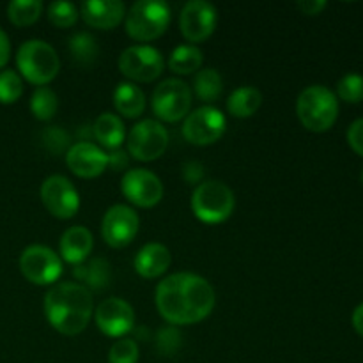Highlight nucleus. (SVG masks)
Instances as JSON below:
<instances>
[{
  "label": "nucleus",
  "instance_id": "2eb2a0df",
  "mask_svg": "<svg viewBox=\"0 0 363 363\" xmlns=\"http://www.w3.org/2000/svg\"><path fill=\"white\" fill-rule=\"evenodd\" d=\"M216 9L204 0H190L179 14L181 34L190 43H202L213 35L216 28Z\"/></svg>",
  "mask_w": 363,
  "mask_h": 363
},
{
  "label": "nucleus",
  "instance_id": "dca6fc26",
  "mask_svg": "<svg viewBox=\"0 0 363 363\" xmlns=\"http://www.w3.org/2000/svg\"><path fill=\"white\" fill-rule=\"evenodd\" d=\"M96 326L112 339H123L133 330L135 311L121 298H106L94 311Z\"/></svg>",
  "mask_w": 363,
  "mask_h": 363
},
{
  "label": "nucleus",
  "instance_id": "f704fd0d",
  "mask_svg": "<svg viewBox=\"0 0 363 363\" xmlns=\"http://www.w3.org/2000/svg\"><path fill=\"white\" fill-rule=\"evenodd\" d=\"M325 7V0H301V2H298V9L303 14H307V16H315V14L321 13Z\"/></svg>",
  "mask_w": 363,
  "mask_h": 363
},
{
  "label": "nucleus",
  "instance_id": "423d86ee",
  "mask_svg": "<svg viewBox=\"0 0 363 363\" xmlns=\"http://www.w3.org/2000/svg\"><path fill=\"white\" fill-rule=\"evenodd\" d=\"M170 23V7L162 0H138L126 14V32L138 43H149L163 35Z\"/></svg>",
  "mask_w": 363,
  "mask_h": 363
},
{
  "label": "nucleus",
  "instance_id": "72a5a7b5",
  "mask_svg": "<svg viewBox=\"0 0 363 363\" xmlns=\"http://www.w3.org/2000/svg\"><path fill=\"white\" fill-rule=\"evenodd\" d=\"M347 142L357 155L363 156V117L357 119L347 130Z\"/></svg>",
  "mask_w": 363,
  "mask_h": 363
},
{
  "label": "nucleus",
  "instance_id": "ddd939ff",
  "mask_svg": "<svg viewBox=\"0 0 363 363\" xmlns=\"http://www.w3.org/2000/svg\"><path fill=\"white\" fill-rule=\"evenodd\" d=\"M140 218L133 208L116 204L108 208L101 222V236L112 248H124L137 238Z\"/></svg>",
  "mask_w": 363,
  "mask_h": 363
},
{
  "label": "nucleus",
  "instance_id": "a878e982",
  "mask_svg": "<svg viewBox=\"0 0 363 363\" xmlns=\"http://www.w3.org/2000/svg\"><path fill=\"white\" fill-rule=\"evenodd\" d=\"M43 14L41 0H13L7 6V18L16 27L34 25Z\"/></svg>",
  "mask_w": 363,
  "mask_h": 363
},
{
  "label": "nucleus",
  "instance_id": "20e7f679",
  "mask_svg": "<svg viewBox=\"0 0 363 363\" xmlns=\"http://www.w3.org/2000/svg\"><path fill=\"white\" fill-rule=\"evenodd\" d=\"M16 66L25 80L45 87L59 74L60 60L52 45L43 39H28L18 48Z\"/></svg>",
  "mask_w": 363,
  "mask_h": 363
},
{
  "label": "nucleus",
  "instance_id": "c9c22d12",
  "mask_svg": "<svg viewBox=\"0 0 363 363\" xmlns=\"http://www.w3.org/2000/svg\"><path fill=\"white\" fill-rule=\"evenodd\" d=\"M108 167L116 172L124 170L128 167V155L123 149H116V151H110L108 155Z\"/></svg>",
  "mask_w": 363,
  "mask_h": 363
},
{
  "label": "nucleus",
  "instance_id": "c85d7f7f",
  "mask_svg": "<svg viewBox=\"0 0 363 363\" xmlns=\"http://www.w3.org/2000/svg\"><path fill=\"white\" fill-rule=\"evenodd\" d=\"M50 23L55 25L57 28H69L80 18L78 7L71 2H52L46 9Z\"/></svg>",
  "mask_w": 363,
  "mask_h": 363
},
{
  "label": "nucleus",
  "instance_id": "4be33fe9",
  "mask_svg": "<svg viewBox=\"0 0 363 363\" xmlns=\"http://www.w3.org/2000/svg\"><path fill=\"white\" fill-rule=\"evenodd\" d=\"M94 137L103 147L116 151L121 149L124 138H126V128H124L123 119L116 113H101L94 123Z\"/></svg>",
  "mask_w": 363,
  "mask_h": 363
},
{
  "label": "nucleus",
  "instance_id": "0eeeda50",
  "mask_svg": "<svg viewBox=\"0 0 363 363\" xmlns=\"http://www.w3.org/2000/svg\"><path fill=\"white\" fill-rule=\"evenodd\" d=\"M151 106L155 116L163 123H177L190 113L191 89L177 78H167L156 85Z\"/></svg>",
  "mask_w": 363,
  "mask_h": 363
},
{
  "label": "nucleus",
  "instance_id": "f03ea898",
  "mask_svg": "<svg viewBox=\"0 0 363 363\" xmlns=\"http://www.w3.org/2000/svg\"><path fill=\"white\" fill-rule=\"evenodd\" d=\"M45 315L53 330L74 337L91 323L94 315V298L84 284H55L45 294Z\"/></svg>",
  "mask_w": 363,
  "mask_h": 363
},
{
  "label": "nucleus",
  "instance_id": "6ab92c4d",
  "mask_svg": "<svg viewBox=\"0 0 363 363\" xmlns=\"http://www.w3.org/2000/svg\"><path fill=\"white\" fill-rule=\"evenodd\" d=\"M92 247H94V238L87 227H69L67 230H64L62 238H60V259L67 264L80 266L91 255Z\"/></svg>",
  "mask_w": 363,
  "mask_h": 363
},
{
  "label": "nucleus",
  "instance_id": "9b49d317",
  "mask_svg": "<svg viewBox=\"0 0 363 363\" xmlns=\"http://www.w3.org/2000/svg\"><path fill=\"white\" fill-rule=\"evenodd\" d=\"M227 119L215 106H201L184 117L183 137L194 145H211L225 133Z\"/></svg>",
  "mask_w": 363,
  "mask_h": 363
},
{
  "label": "nucleus",
  "instance_id": "1a4fd4ad",
  "mask_svg": "<svg viewBox=\"0 0 363 363\" xmlns=\"http://www.w3.org/2000/svg\"><path fill=\"white\" fill-rule=\"evenodd\" d=\"M20 272L34 286H52L62 275V259L52 248L30 245L20 255Z\"/></svg>",
  "mask_w": 363,
  "mask_h": 363
},
{
  "label": "nucleus",
  "instance_id": "f8f14e48",
  "mask_svg": "<svg viewBox=\"0 0 363 363\" xmlns=\"http://www.w3.org/2000/svg\"><path fill=\"white\" fill-rule=\"evenodd\" d=\"M41 201L50 215L59 220H69L80 209V195L74 184L64 176H50L41 184Z\"/></svg>",
  "mask_w": 363,
  "mask_h": 363
},
{
  "label": "nucleus",
  "instance_id": "f3484780",
  "mask_svg": "<svg viewBox=\"0 0 363 363\" xmlns=\"http://www.w3.org/2000/svg\"><path fill=\"white\" fill-rule=\"evenodd\" d=\"M66 165L82 179H94L108 169V155L91 142H78L67 149Z\"/></svg>",
  "mask_w": 363,
  "mask_h": 363
},
{
  "label": "nucleus",
  "instance_id": "a211bd4d",
  "mask_svg": "<svg viewBox=\"0 0 363 363\" xmlns=\"http://www.w3.org/2000/svg\"><path fill=\"white\" fill-rule=\"evenodd\" d=\"M78 13L89 27L112 30L123 23L126 16V6L121 0H89L82 4Z\"/></svg>",
  "mask_w": 363,
  "mask_h": 363
},
{
  "label": "nucleus",
  "instance_id": "bb28decb",
  "mask_svg": "<svg viewBox=\"0 0 363 363\" xmlns=\"http://www.w3.org/2000/svg\"><path fill=\"white\" fill-rule=\"evenodd\" d=\"M69 52L80 66H92L99 55V46L91 34L82 32L69 39Z\"/></svg>",
  "mask_w": 363,
  "mask_h": 363
},
{
  "label": "nucleus",
  "instance_id": "7c9ffc66",
  "mask_svg": "<svg viewBox=\"0 0 363 363\" xmlns=\"http://www.w3.org/2000/svg\"><path fill=\"white\" fill-rule=\"evenodd\" d=\"M108 272L110 266L103 259H94L85 268H82V266L74 268V275L84 280V282H87L91 287H101L108 280Z\"/></svg>",
  "mask_w": 363,
  "mask_h": 363
},
{
  "label": "nucleus",
  "instance_id": "6e6552de",
  "mask_svg": "<svg viewBox=\"0 0 363 363\" xmlns=\"http://www.w3.org/2000/svg\"><path fill=\"white\" fill-rule=\"evenodd\" d=\"M169 147V131L160 121L144 119L128 135V152L138 162H152Z\"/></svg>",
  "mask_w": 363,
  "mask_h": 363
},
{
  "label": "nucleus",
  "instance_id": "b1692460",
  "mask_svg": "<svg viewBox=\"0 0 363 363\" xmlns=\"http://www.w3.org/2000/svg\"><path fill=\"white\" fill-rule=\"evenodd\" d=\"M194 92L201 101L215 103L223 92L222 77L213 67L199 69L194 77Z\"/></svg>",
  "mask_w": 363,
  "mask_h": 363
},
{
  "label": "nucleus",
  "instance_id": "aec40b11",
  "mask_svg": "<svg viewBox=\"0 0 363 363\" xmlns=\"http://www.w3.org/2000/svg\"><path fill=\"white\" fill-rule=\"evenodd\" d=\"M172 255L162 243H147L135 255V272L142 279H158L170 268Z\"/></svg>",
  "mask_w": 363,
  "mask_h": 363
},
{
  "label": "nucleus",
  "instance_id": "e433bc0d",
  "mask_svg": "<svg viewBox=\"0 0 363 363\" xmlns=\"http://www.w3.org/2000/svg\"><path fill=\"white\" fill-rule=\"evenodd\" d=\"M9 57H11V41L7 38L6 32L0 28V69L9 62Z\"/></svg>",
  "mask_w": 363,
  "mask_h": 363
},
{
  "label": "nucleus",
  "instance_id": "2f4dec72",
  "mask_svg": "<svg viewBox=\"0 0 363 363\" xmlns=\"http://www.w3.org/2000/svg\"><path fill=\"white\" fill-rule=\"evenodd\" d=\"M337 94L346 103L363 101V77L357 73H350L340 78L337 84Z\"/></svg>",
  "mask_w": 363,
  "mask_h": 363
},
{
  "label": "nucleus",
  "instance_id": "c756f323",
  "mask_svg": "<svg viewBox=\"0 0 363 363\" xmlns=\"http://www.w3.org/2000/svg\"><path fill=\"white\" fill-rule=\"evenodd\" d=\"M23 94V80L13 69L0 71V103L11 105L16 103Z\"/></svg>",
  "mask_w": 363,
  "mask_h": 363
},
{
  "label": "nucleus",
  "instance_id": "393cba45",
  "mask_svg": "<svg viewBox=\"0 0 363 363\" xmlns=\"http://www.w3.org/2000/svg\"><path fill=\"white\" fill-rule=\"evenodd\" d=\"M202 52L195 45L177 46L169 57V69L177 74L197 73L202 66Z\"/></svg>",
  "mask_w": 363,
  "mask_h": 363
},
{
  "label": "nucleus",
  "instance_id": "9d476101",
  "mask_svg": "<svg viewBox=\"0 0 363 363\" xmlns=\"http://www.w3.org/2000/svg\"><path fill=\"white\" fill-rule=\"evenodd\" d=\"M165 69V59L160 50L147 45L130 46L119 57V71L130 82L149 84Z\"/></svg>",
  "mask_w": 363,
  "mask_h": 363
},
{
  "label": "nucleus",
  "instance_id": "4c0bfd02",
  "mask_svg": "<svg viewBox=\"0 0 363 363\" xmlns=\"http://www.w3.org/2000/svg\"><path fill=\"white\" fill-rule=\"evenodd\" d=\"M351 323H353V328L357 330V333L363 337V303L358 305L353 312V318H351Z\"/></svg>",
  "mask_w": 363,
  "mask_h": 363
},
{
  "label": "nucleus",
  "instance_id": "7ed1b4c3",
  "mask_svg": "<svg viewBox=\"0 0 363 363\" xmlns=\"http://www.w3.org/2000/svg\"><path fill=\"white\" fill-rule=\"evenodd\" d=\"M296 113L308 131L325 133L339 117V99L325 85H311L298 96Z\"/></svg>",
  "mask_w": 363,
  "mask_h": 363
},
{
  "label": "nucleus",
  "instance_id": "473e14b6",
  "mask_svg": "<svg viewBox=\"0 0 363 363\" xmlns=\"http://www.w3.org/2000/svg\"><path fill=\"white\" fill-rule=\"evenodd\" d=\"M140 351L138 344L131 339H119L108 351V363H137Z\"/></svg>",
  "mask_w": 363,
  "mask_h": 363
},
{
  "label": "nucleus",
  "instance_id": "4468645a",
  "mask_svg": "<svg viewBox=\"0 0 363 363\" xmlns=\"http://www.w3.org/2000/svg\"><path fill=\"white\" fill-rule=\"evenodd\" d=\"M121 191L137 208H155L163 199V184L147 169H131L121 179Z\"/></svg>",
  "mask_w": 363,
  "mask_h": 363
},
{
  "label": "nucleus",
  "instance_id": "5701e85b",
  "mask_svg": "<svg viewBox=\"0 0 363 363\" xmlns=\"http://www.w3.org/2000/svg\"><path fill=\"white\" fill-rule=\"evenodd\" d=\"M262 105V94L255 87H240L227 99V112L238 119L252 117Z\"/></svg>",
  "mask_w": 363,
  "mask_h": 363
},
{
  "label": "nucleus",
  "instance_id": "cd10ccee",
  "mask_svg": "<svg viewBox=\"0 0 363 363\" xmlns=\"http://www.w3.org/2000/svg\"><path fill=\"white\" fill-rule=\"evenodd\" d=\"M59 99L50 87H38L30 98V112L38 121H50L57 113Z\"/></svg>",
  "mask_w": 363,
  "mask_h": 363
},
{
  "label": "nucleus",
  "instance_id": "f257e3e1",
  "mask_svg": "<svg viewBox=\"0 0 363 363\" xmlns=\"http://www.w3.org/2000/svg\"><path fill=\"white\" fill-rule=\"evenodd\" d=\"M156 308L167 323L188 326L201 323L213 312L216 294L211 284L195 273H174L156 287Z\"/></svg>",
  "mask_w": 363,
  "mask_h": 363
},
{
  "label": "nucleus",
  "instance_id": "58836bf2",
  "mask_svg": "<svg viewBox=\"0 0 363 363\" xmlns=\"http://www.w3.org/2000/svg\"><path fill=\"white\" fill-rule=\"evenodd\" d=\"M362 183H363V172H362Z\"/></svg>",
  "mask_w": 363,
  "mask_h": 363
},
{
  "label": "nucleus",
  "instance_id": "412c9836",
  "mask_svg": "<svg viewBox=\"0 0 363 363\" xmlns=\"http://www.w3.org/2000/svg\"><path fill=\"white\" fill-rule=\"evenodd\" d=\"M116 110L126 119H137L145 110V96L133 82H121L113 91Z\"/></svg>",
  "mask_w": 363,
  "mask_h": 363
},
{
  "label": "nucleus",
  "instance_id": "39448f33",
  "mask_svg": "<svg viewBox=\"0 0 363 363\" xmlns=\"http://www.w3.org/2000/svg\"><path fill=\"white\" fill-rule=\"evenodd\" d=\"M191 211L202 223L216 225L230 218L236 206L233 190L222 181H206L191 194Z\"/></svg>",
  "mask_w": 363,
  "mask_h": 363
}]
</instances>
